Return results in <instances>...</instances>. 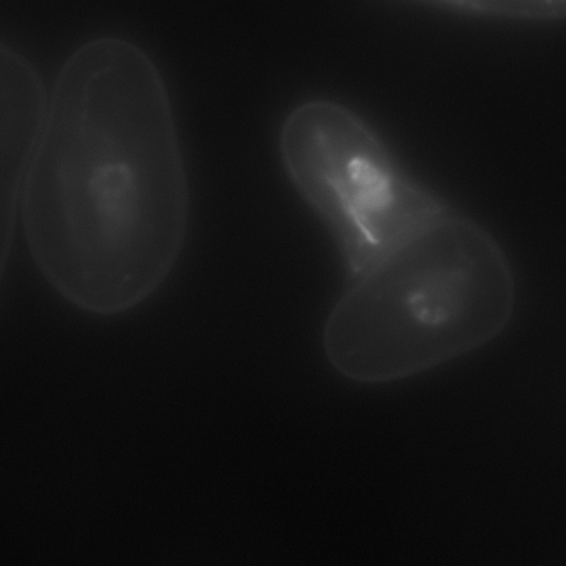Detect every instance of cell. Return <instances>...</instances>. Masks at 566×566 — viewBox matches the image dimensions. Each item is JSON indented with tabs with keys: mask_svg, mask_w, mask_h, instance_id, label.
I'll list each match as a JSON object with an SVG mask.
<instances>
[{
	"mask_svg": "<svg viewBox=\"0 0 566 566\" xmlns=\"http://www.w3.org/2000/svg\"><path fill=\"white\" fill-rule=\"evenodd\" d=\"M46 104L29 66L0 52V279Z\"/></svg>",
	"mask_w": 566,
	"mask_h": 566,
	"instance_id": "obj_4",
	"label": "cell"
},
{
	"mask_svg": "<svg viewBox=\"0 0 566 566\" xmlns=\"http://www.w3.org/2000/svg\"><path fill=\"white\" fill-rule=\"evenodd\" d=\"M21 208L38 266L84 311L123 313L167 279L186 235L188 184L165 81L138 45L101 38L70 59Z\"/></svg>",
	"mask_w": 566,
	"mask_h": 566,
	"instance_id": "obj_1",
	"label": "cell"
},
{
	"mask_svg": "<svg viewBox=\"0 0 566 566\" xmlns=\"http://www.w3.org/2000/svg\"><path fill=\"white\" fill-rule=\"evenodd\" d=\"M452 12L511 21L552 22L566 15V0H407Z\"/></svg>",
	"mask_w": 566,
	"mask_h": 566,
	"instance_id": "obj_5",
	"label": "cell"
},
{
	"mask_svg": "<svg viewBox=\"0 0 566 566\" xmlns=\"http://www.w3.org/2000/svg\"><path fill=\"white\" fill-rule=\"evenodd\" d=\"M289 179L327 229L346 281L450 208L412 180L378 133L348 106L313 98L283 122Z\"/></svg>",
	"mask_w": 566,
	"mask_h": 566,
	"instance_id": "obj_3",
	"label": "cell"
},
{
	"mask_svg": "<svg viewBox=\"0 0 566 566\" xmlns=\"http://www.w3.org/2000/svg\"><path fill=\"white\" fill-rule=\"evenodd\" d=\"M515 303L502 248L450 209L346 281L323 348L353 382H394L488 345L511 322Z\"/></svg>",
	"mask_w": 566,
	"mask_h": 566,
	"instance_id": "obj_2",
	"label": "cell"
}]
</instances>
